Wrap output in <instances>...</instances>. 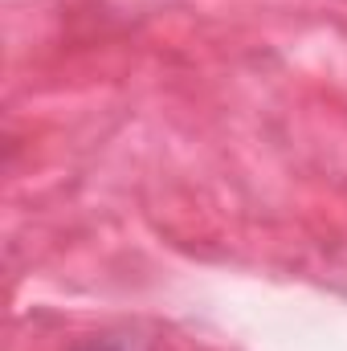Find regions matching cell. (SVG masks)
I'll return each instance as SVG.
<instances>
[{
  "label": "cell",
  "mask_w": 347,
  "mask_h": 351,
  "mask_svg": "<svg viewBox=\"0 0 347 351\" xmlns=\"http://www.w3.org/2000/svg\"><path fill=\"white\" fill-rule=\"evenodd\" d=\"M74 351H152V348L143 339H135V335L110 331V335H90V339H82Z\"/></svg>",
  "instance_id": "1"
}]
</instances>
